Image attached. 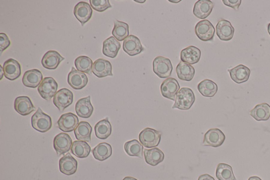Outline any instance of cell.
Instances as JSON below:
<instances>
[{"label":"cell","mask_w":270,"mask_h":180,"mask_svg":"<svg viewBox=\"0 0 270 180\" xmlns=\"http://www.w3.org/2000/svg\"><path fill=\"white\" fill-rule=\"evenodd\" d=\"M195 101V96L192 90L190 88L183 87L177 94L172 109L189 110L191 108Z\"/></svg>","instance_id":"cell-1"},{"label":"cell","mask_w":270,"mask_h":180,"mask_svg":"<svg viewBox=\"0 0 270 180\" xmlns=\"http://www.w3.org/2000/svg\"><path fill=\"white\" fill-rule=\"evenodd\" d=\"M31 124L38 132L46 133L52 127V119L39 108L32 117Z\"/></svg>","instance_id":"cell-2"},{"label":"cell","mask_w":270,"mask_h":180,"mask_svg":"<svg viewBox=\"0 0 270 180\" xmlns=\"http://www.w3.org/2000/svg\"><path fill=\"white\" fill-rule=\"evenodd\" d=\"M153 66L154 72L161 78H168L172 73V63L164 57H156L153 61Z\"/></svg>","instance_id":"cell-3"},{"label":"cell","mask_w":270,"mask_h":180,"mask_svg":"<svg viewBox=\"0 0 270 180\" xmlns=\"http://www.w3.org/2000/svg\"><path fill=\"white\" fill-rule=\"evenodd\" d=\"M161 140V133L149 127L143 129L139 135V140L146 148H153L158 146L160 143Z\"/></svg>","instance_id":"cell-4"},{"label":"cell","mask_w":270,"mask_h":180,"mask_svg":"<svg viewBox=\"0 0 270 180\" xmlns=\"http://www.w3.org/2000/svg\"><path fill=\"white\" fill-rule=\"evenodd\" d=\"M195 32L196 35L203 42H211L214 39L216 30L210 21L203 20L196 24Z\"/></svg>","instance_id":"cell-5"},{"label":"cell","mask_w":270,"mask_h":180,"mask_svg":"<svg viewBox=\"0 0 270 180\" xmlns=\"http://www.w3.org/2000/svg\"><path fill=\"white\" fill-rule=\"evenodd\" d=\"M58 87V84L53 78L46 77L38 86V91L44 100L50 101L56 94Z\"/></svg>","instance_id":"cell-6"},{"label":"cell","mask_w":270,"mask_h":180,"mask_svg":"<svg viewBox=\"0 0 270 180\" xmlns=\"http://www.w3.org/2000/svg\"><path fill=\"white\" fill-rule=\"evenodd\" d=\"M73 98V93L70 90L62 88L56 93L54 97L53 102L60 112H63L72 104Z\"/></svg>","instance_id":"cell-7"},{"label":"cell","mask_w":270,"mask_h":180,"mask_svg":"<svg viewBox=\"0 0 270 180\" xmlns=\"http://www.w3.org/2000/svg\"><path fill=\"white\" fill-rule=\"evenodd\" d=\"M180 86L177 80L174 78H168L163 81L161 86V92L163 97L175 101Z\"/></svg>","instance_id":"cell-8"},{"label":"cell","mask_w":270,"mask_h":180,"mask_svg":"<svg viewBox=\"0 0 270 180\" xmlns=\"http://www.w3.org/2000/svg\"><path fill=\"white\" fill-rule=\"evenodd\" d=\"M225 140V136L222 130L218 128L209 130L204 137V146L218 147L221 146Z\"/></svg>","instance_id":"cell-9"},{"label":"cell","mask_w":270,"mask_h":180,"mask_svg":"<svg viewBox=\"0 0 270 180\" xmlns=\"http://www.w3.org/2000/svg\"><path fill=\"white\" fill-rule=\"evenodd\" d=\"M72 139L67 133H61L55 136L54 146L58 156L68 152L71 148Z\"/></svg>","instance_id":"cell-10"},{"label":"cell","mask_w":270,"mask_h":180,"mask_svg":"<svg viewBox=\"0 0 270 180\" xmlns=\"http://www.w3.org/2000/svg\"><path fill=\"white\" fill-rule=\"evenodd\" d=\"M79 119L75 114L72 113H65L61 116L57 124L63 132H71L75 130L79 124Z\"/></svg>","instance_id":"cell-11"},{"label":"cell","mask_w":270,"mask_h":180,"mask_svg":"<svg viewBox=\"0 0 270 180\" xmlns=\"http://www.w3.org/2000/svg\"><path fill=\"white\" fill-rule=\"evenodd\" d=\"M93 12L91 5L83 1L79 2L73 10L75 17L81 23L82 26H84L91 19Z\"/></svg>","instance_id":"cell-12"},{"label":"cell","mask_w":270,"mask_h":180,"mask_svg":"<svg viewBox=\"0 0 270 180\" xmlns=\"http://www.w3.org/2000/svg\"><path fill=\"white\" fill-rule=\"evenodd\" d=\"M123 50L130 56H135L142 53L144 48L141 41L134 35L129 36L123 42Z\"/></svg>","instance_id":"cell-13"},{"label":"cell","mask_w":270,"mask_h":180,"mask_svg":"<svg viewBox=\"0 0 270 180\" xmlns=\"http://www.w3.org/2000/svg\"><path fill=\"white\" fill-rule=\"evenodd\" d=\"M88 82V79L85 73L72 67L68 76V83L73 89L76 90L83 89L86 87Z\"/></svg>","instance_id":"cell-14"},{"label":"cell","mask_w":270,"mask_h":180,"mask_svg":"<svg viewBox=\"0 0 270 180\" xmlns=\"http://www.w3.org/2000/svg\"><path fill=\"white\" fill-rule=\"evenodd\" d=\"M59 165L61 173L67 176L75 174L77 170V161L70 153L65 154L60 159Z\"/></svg>","instance_id":"cell-15"},{"label":"cell","mask_w":270,"mask_h":180,"mask_svg":"<svg viewBox=\"0 0 270 180\" xmlns=\"http://www.w3.org/2000/svg\"><path fill=\"white\" fill-rule=\"evenodd\" d=\"M14 107L15 111L22 116H28L36 110V108L30 98L24 96L15 98Z\"/></svg>","instance_id":"cell-16"},{"label":"cell","mask_w":270,"mask_h":180,"mask_svg":"<svg viewBox=\"0 0 270 180\" xmlns=\"http://www.w3.org/2000/svg\"><path fill=\"white\" fill-rule=\"evenodd\" d=\"M216 35L220 40L228 42L234 36V28L231 23L226 20H220L216 26Z\"/></svg>","instance_id":"cell-17"},{"label":"cell","mask_w":270,"mask_h":180,"mask_svg":"<svg viewBox=\"0 0 270 180\" xmlns=\"http://www.w3.org/2000/svg\"><path fill=\"white\" fill-rule=\"evenodd\" d=\"M3 68L5 77L10 80H16L21 75V65L15 60L9 59L5 61Z\"/></svg>","instance_id":"cell-18"},{"label":"cell","mask_w":270,"mask_h":180,"mask_svg":"<svg viewBox=\"0 0 270 180\" xmlns=\"http://www.w3.org/2000/svg\"><path fill=\"white\" fill-rule=\"evenodd\" d=\"M214 4L210 0H199L194 5L193 14L200 19H206L211 14Z\"/></svg>","instance_id":"cell-19"},{"label":"cell","mask_w":270,"mask_h":180,"mask_svg":"<svg viewBox=\"0 0 270 180\" xmlns=\"http://www.w3.org/2000/svg\"><path fill=\"white\" fill-rule=\"evenodd\" d=\"M93 72L98 78L112 76V65L108 60L98 59L93 63Z\"/></svg>","instance_id":"cell-20"},{"label":"cell","mask_w":270,"mask_h":180,"mask_svg":"<svg viewBox=\"0 0 270 180\" xmlns=\"http://www.w3.org/2000/svg\"><path fill=\"white\" fill-rule=\"evenodd\" d=\"M43 79L42 72L38 69H34L24 72L22 83L26 87L35 88L40 85Z\"/></svg>","instance_id":"cell-21"},{"label":"cell","mask_w":270,"mask_h":180,"mask_svg":"<svg viewBox=\"0 0 270 180\" xmlns=\"http://www.w3.org/2000/svg\"><path fill=\"white\" fill-rule=\"evenodd\" d=\"M64 57L56 51H49L45 54L42 60L43 66L46 69L54 70L59 66Z\"/></svg>","instance_id":"cell-22"},{"label":"cell","mask_w":270,"mask_h":180,"mask_svg":"<svg viewBox=\"0 0 270 180\" xmlns=\"http://www.w3.org/2000/svg\"><path fill=\"white\" fill-rule=\"evenodd\" d=\"M75 110L78 116L84 119H88L92 116L94 107L91 102V96L81 98L76 103Z\"/></svg>","instance_id":"cell-23"},{"label":"cell","mask_w":270,"mask_h":180,"mask_svg":"<svg viewBox=\"0 0 270 180\" xmlns=\"http://www.w3.org/2000/svg\"><path fill=\"white\" fill-rule=\"evenodd\" d=\"M231 79L237 84H242L247 81L250 77L251 70L243 64L237 65L234 68L228 69Z\"/></svg>","instance_id":"cell-24"},{"label":"cell","mask_w":270,"mask_h":180,"mask_svg":"<svg viewBox=\"0 0 270 180\" xmlns=\"http://www.w3.org/2000/svg\"><path fill=\"white\" fill-rule=\"evenodd\" d=\"M201 56L200 49L193 46L188 47L182 51L181 60L182 62L194 64L199 62Z\"/></svg>","instance_id":"cell-25"},{"label":"cell","mask_w":270,"mask_h":180,"mask_svg":"<svg viewBox=\"0 0 270 180\" xmlns=\"http://www.w3.org/2000/svg\"><path fill=\"white\" fill-rule=\"evenodd\" d=\"M121 48L118 41L113 37H110L103 43V53L111 59L116 58Z\"/></svg>","instance_id":"cell-26"},{"label":"cell","mask_w":270,"mask_h":180,"mask_svg":"<svg viewBox=\"0 0 270 180\" xmlns=\"http://www.w3.org/2000/svg\"><path fill=\"white\" fill-rule=\"evenodd\" d=\"M145 162L151 166H157L164 160V154L157 147L145 149L144 151Z\"/></svg>","instance_id":"cell-27"},{"label":"cell","mask_w":270,"mask_h":180,"mask_svg":"<svg viewBox=\"0 0 270 180\" xmlns=\"http://www.w3.org/2000/svg\"><path fill=\"white\" fill-rule=\"evenodd\" d=\"M92 130L93 128L89 122L85 121H80L74 130V133L77 140L91 142Z\"/></svg>","instance_id":"cell-28"},{"label":"cell","mask_w":270,"mask_h":180,"mask_svg":"<svg viewBox=\"0 0 270 180\" xmlns=\"http://www.w3.org/2000/svg\"><path fill=\"white\" fill-rule=\"evenodd\" d=\"M176 72L179 79L190 81L194 77L195 71L191 64L181 61L177 64Z\"/></svg>","instance_id":"cell-29"},{"label":"cell","mask_w":270,"mask_h":180,"mask_svg":"<svg viewBox=\"0 0 270 180\" xmlns=\"http://www.w3.org/2000/svg\"><path fill=\"white\" fill-rule=\"evenodd\" d=\"M250 116L257 121H266L270 118V106L266 103L258 104L250 112Z\"/></svg>","instance_id":"cell-30"},{"label":"cell","mask_w":270,"mask_h":180,"mask_svg":"<svg viewBox=\"0 0 270 180\" xmlns=\"http://www.w3.org/2000/svg\"><path fill=\"white\" fill-rule=\"evenodd\" d=\"M111 125L108 119L103 120L97 122L95 126V132L97 138L106 140L111 134Z\"/></svg>","instance_id":"cell-31"},{"label":"cell","mask_w":270,"mask_h":180,"mask_svg":"<svg viewBox=\"0 0 270 180\" xmlns=\"http://www.w3.org/2000/svg\"><path fill=\"white\" fill-rule=\"evenodd\" d=\"M92 152L95 159L104 161L111 156L112 147L107 143H102L97 145L92 150Z\"/></svg>","instance_id":"cell-32"},{"label":"cell","mask_w":270,"mask_h":180,"mask_svg":"<svg viewBox=\"0 0 270 180\" xmlns=\"http://www.w3.org/2000/svg\"><path fill=\"white\" fill-rule=\"evenodd\" d=\"M129 34L128 24L125 22L115 20L114 21V27L112 31L113 37L118 42L124 41Z\"/></svg>","instance_id":"cell-33"},{"label":"cell","mask_w":270,"mask_h":180,"mask_svg":"<svg viewBox=\"0 0 270 180\" xmlns=\"http://www.w3.org/2000/svg\"><path fill=\"white\" fill-rule=\"evenodd\" d=\"M199 92L206 97H213L216 95L218 91L217 85L214 81L209 79H205L201 82L198 86Z\"/></svg>","instance_id":"cell-34"},{"label":"cell","mask_w":270,"mask_h":180,"mask_svg":"<svg viewBox=\"0 0 270 180\" xmlns=\"http://www.w3.org/2000/svg\"><path fill=\"white\" fill-rule=\"evenodd\" d=\"M91 151V147L85 141H76L72 143L71 152L78 158H86Z\"/></svg>","instance_id":"cell-35"},{"label":"cell","mask_w":270,"mask_h":180,"mask_svg":"<svg viewBox=\"0 0 270 180\" xmlns=\"http://www.w3.org/2000/svg\"><path fill=\"white\" fill-rule=\"evenodd\" d=\"M124 149L129 156L140 158L143 157V146L136 140L127 142L124 145Z\"/></svg>","instance_id":"cell-36"},{"label":"cell","mask_w":270,"mask_h":180,"mask_svg":"<svg viewBox=\"0 0 270 180\" xmlns=\"http://www.w3.org/2000/svg\"><path fill=\"white\" fill-rule=\"evenodd\" d=\"M75 64L78 71L86 73L89 75H92L93 62L88 57L84 56L78 57L75 61Z\"/></svg>","instance_id":"cell-37"},{"label":"cell","mask_w":270,"mask_h":180,"mask_svg":"<svg viewBox=\"0 0 270 180\" xmlns=\"http://www.w3.org/2000/svg\"><path fill=\"white\" fill-rule=\"evenodd\" d=\"M216 177L218 180H236L232 167L225 163L218 164Z\"/></svg>","instance_id":"cell-38"},{"label":"cell","mask_w":270,"mask_h":180,"mask_svg":"<svg viewBox=\"0 0 270 180\" xmlns=\"http://www.w3.org/2000/svg\"><path fill=\"white\" fill-rule=\"evenodd\" d=\"M90 4L93 9L101 12L112 7L108 0H90Z\"/></svg>","instance_id":"cell-39"},{"label":"cell","mask_w":270,"mask_h":180,"mask_svg":"<svg viewBox=\"0 0 270 180\" xmlns=\"http://www.w3.org/2000/svg\"><path fill=\"white\" fill-rule=\"evenodd\" d=\"M10 44L11 42L9 37L4 33H1L0 34V49H1V54L6 48L10 46Z\"/></svg>","instance_id":"cell-40"},{"label":"cell","mask_w":270,"mask_h":180,"mask_svg":"<svg viewBox=\"0 0 270 180\" xmlns=\"http://www.w3.org/2000/svg\"><path fill=\"white\" fill-rule=\"evenodd\" d=\"M224 4L233 8L235 10L238 11L241 4V0H223Z\"/></svg>","instance_id":"cell-41"},{"label":"cell","mask_w":270,"mask_h":180,"mask_svg":"<svg viewBox=\"0 0 270 180\" xmlns=\"http://www.w3.org/2000/svg\"><path fill=\"white\" fill-rule=\"evenodd\" d=\"M198 180H215L214 177H212L208 174L203 175L201 176Z\"/></svg>","instance_id":"cell-42"},{"label":"cell","mask_w":270,"mask_h":180,"mask_svg":"<svg viewBox=\"0 0 270 180\" xmlns=\"http://www.w3.org/2000/svg\"><path fill=\"white\" fill-rule=\"evenodd\" d=\"M248 180H263L261 178L257 176H253L250 177Z\"/></svg>","instance_id":"cell-43"},{"label":"cell","mask_w":270,"mask_h":180,"mask_svg":"<svg viewBox=\"0 0 270 180\" xmlns=\"http://www.w3.org/2000/svg\"><path fill=\"white\" fill-rule=\"evenodd\" d=\"M0 67H1V78H0V80H2L3 75H4V71H3V68L1 65H0Z\"/></svg>","instance_id":"cell-44"},{"label":"cell","mask_w":270,"mask_h":180,"mask_svg":"<svg viewBox=\"0 0 270 180\" xmlns=\"http://www.w3.org/2000/svg\"><path fill=\"white\" fill-rule=\"evenodd\" d=\"M138 180L137 179L133 178V177H125L123 180Z\"/></svg>","instance_id":"cell-45"},{"label":"cell","mask_w":270,"mask_h":180,"mask_svg":"<svg viewBox=\"0 0 270 180\" xmlns=\"http://www.w3.org/2000/svg\"><path fill=\"white\" fill-rule=\"evenodd\" d=\"M268 31L269 32V35H270V23H269L268 26Z\"/></svg>","instance_id":"cell-46"},{"label":"cell","mask_w":270,"mask_h":180,"mask_svg":"<svg viewBox=\"0 0 270 180\" xmlns=\"http://www.w3.org/2000/svg\"><path fill=\"white\" fill-rule=\"evenodd\" d=\"M169 1L170 2H173L174 3H177L179 2H181V1H180V0H178V1H170V0H169Z\"/></svg>","instance_id":"cell-47"},{"label":"cell","mask_w":270,"mask_h":180,"mask_svg":"<svg viewBox=\"0 0 270 180\" xmlns=\"http://www.w3.org/2000/svg\"><path fill=\"white\" fill-rule=\"evenodd\" d=\"M135 1L140 3H144L146 2L145 0H144V1Z\"/></svg>","instance_id":"cell-48"}]
</instances>
